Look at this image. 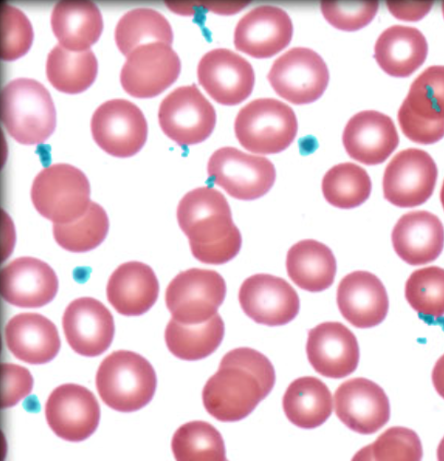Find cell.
I'll return each instance as SVG.
<instances>
[{
    "instance_id": "1",
    "label": "cell",
    "mask_w": 444,
    "mask_h": 461,
    "mask_svg": "<svg viewBox=\"0 0 444 461\" xmlns=\"http://www.w3.org/2000/svg\"><path fill=\"white\" fill-rule=\"evenodd\" d=\"M275 383V369L266 356L238 348L223 357L218 372L204 386L203 403L215 420L240 421L270 394Z\"/></svg>"
},
{
    "instance_id": "2",
    "label": "cell",
    "mask_w": 444,
    "mask_h": 461,
    "mask_svg": "<svg viewBox=\"0 0 444 461\" xmlns=\"http://www.w3.org/2000/svg\"><path fill=\"white\" fill-rule=\"evenodd\" d=\"M177 216L198 261L222 265L241 250V232L234 224L230 203L220 191L206 186L188 192L178 203Z\"/></svg>"
},
{
    "instance_id": "3",
    "label": "cell",
    "mask_w": 444,
    "mask_h": 461,
    "mask_svg": "<svg viewBox=\"0 0 444 461\" xmlns=\"http://www.w3.org/2000/svg\"><path fill=\"white\" fill-rule=\"evenodd\" d=\"M2 119L9 135L19 143L45 142L57 124L56 108L50 91L34 79L12 80L2 93Z\"/></svg>"
},
{
    "instance_id": "4",
    "label": "cell",
    "mask_w": 444,
    "mask_h": 461,
    "mask_svg": "<svg viewBox=\"0 0 444 461\" xmlns=\"http://www.w3.org/2000/svg\"><path fill=\"white\" fill-rule=\"evenodd\" d=\"M95 385L104 403L118 411L131 412L151 402L158 378L145 357L118 350L101 363Z\"/></svg>"
},
{
    "instance_id": "5",
    "label": "cell",
    "mask_w": 444,
    "mask_h": 461,
    "mask_svg": "<svg viewBox=\"0 0 444 461\" xmlns=\"http://www.w3.org/2000/svg\"><path fill=\"white\" fill-rule=\"evenodd\" d=\"M90 182L79 168L68 164L46 167L34 178L32 201L35 210L54 224H68L86 214Z\"/></svg>"
},
{
    "instance_id": "6",
    "label": "cell",
    "mask_w": 444,
    "mask_h": 461,
    "mask_svg": "<svg viewBox=\"0 0 444 461\" xmlns=\"http://www.w3.org/2000/svg\"><path fill=\"white\" fill-rule=\"evenodd\" d=\"M234 130L245 149L270 155L290 147L296 138L298 123L291 106L275 99H258L240 109Z\"/></svg>"
},
{
    "instance_id": "7",
    "label": "cell",
    "mask_w": 444,
    "mask_h": 461,
    "mask_svg": "<svg viewBox=\"0 0 444 461\" xmlns=\"http://www.w3.org/2000/svg\"><path fill=\"white\" fill-rule=\"evenodd\" d=\"M398 120L413 142L433 144L444 138V66L430 67L415 78Z\"/></svg>"
},
{
    "instance_id": "8",
    "label": "cell",
    "mask_w": 444,
    "mask_h": 461,
    "mask_svg": "<svg viewBox=\"0 0 444 461\" xmlns=\"http://www.w3.org/2000/svg\"><path fill=\"white\" fill-rule=\"evenodd\" d=\"M226 296L224 278L215 271L190 269L179 273L166 290V305L173 320L186 325L209 321Z\"/></svg>"
},
{
    "instance_id": "9",
    "label": "cell",
    "mask_w": 444,
    "mask_h": 461,
    "mask_svg": "<svg viewBox=\"0 0 444 461\" xmlns=\"http://www.w3.org/2000/svg\"><path fill=\"white\" fill-rule=\"evenodd\" d=\"M208 174L214 185L241 201L263 197L276 180L275 167L267 158L231 147L213 152L208 163Z\"/></svg>"
},
{
    "instance_id": "10",
    "label": "cell",
    "mask_w": 444,
    "mask_h": 461,
    "mask_svg": "<svg viewBox=\"0 0 444 461\" xmlns=\"http://www.w3.org/2000/svg\"><path fill=\"white\" fill-rule=\"evenodd\" d=\"M272 88L294 104H308L328 88L330 72L323 59L304 47L292 48L275 60L268 74Z\"/></svg>"
},
{
    "instance_id": "11",
    "label": "cell",
    "mask_w": 444,
    "mask_h": 461,
    "mask_svg": "<svg viewBox=\"0 0 444 461\" xmlns=\"http://www.w3.org/2000/svg\"><path fill=\"white\" fill-rule=\"evenodd\" d=\"M159 119L165 135L181 147L206 140L217 124L214 107L195 84L168 95L160 104Z\"/></svg>"
},
{
    "instance_id": "12",
    "label": "cell",
    "mask_w": 444,
    "mask_h": 461,
    "mask_svg": "<svg viewBox=\"0 0 444 461\" xmlns=\"http://www.w3.org/2000/svg\"><path fill=\"white\" fill-rule=\"evenodd\" d=\"M91 130L99 147L117 158L136 155L149 135L147 119L140 108L123 99L107 101L95 109Z\"/></svg>"
},
{
    "instance_id": "13",
    "label": "cell",
    "mask_w": 444,
    "mask_h": 461,
    "mask_svg": "<svg viewBox=\"0 0 444 461\" xmlns=\"http://www.w3.org/2000/svg\"><path fill=\"white\" fill-rule=\"evenodd\" d=\"M438 167L431 156L419 149L395 154L383 176L384 198L399 208H415L433 195Z\"/></svg>"
},
{
    "instance_id": "14",
    "label": "cell",
    "mask_w": 444,
    "mask_h": 461,
    "mask_svg": "<svg viewBox=\"0 0 444 461\" xmlns=\"http://www.w3.org/2000/svg\"><path fill=\"white\" fill-rule=\"evenodd\" d=\"M181 70V59L170 45L150 43L140 46L127 57L120 81L131 96L150 99L172 86Z\"/></svg>"
},
{
    "instance_id": "15",
    "label": "cell",
    "mask_w": 444,
    "mask_h": 461,
    "mask_svg": "<svg viewBox=\"0 0 444 461\" xmlns=\"http://www.w3.org/2000/svg\"><path fill=\"white\" fill-rule=\"evenodd\" d=\"M45 415L48 426L59 438L81 442L98 429L101 410L88 388L66 384L55 388L48 398Z\"/></svg>"
},
{
    "instance_id": "16",
    "label": "cell",
    "mask_w": 444,
    "mask_h": 461,
    "mask_svg": "<svg viewBox=\"0 0 444 461\" xmlns=\"http://www.w3.org/2000/svg\"><path fill=\"white\" fill-rule=\"evenodd\" d=\"M201 86L211 98L223 105L245 102L253 92L256 75L242 56L224 48L204 55L197 69Z\"/></svg>"
},
{
    "instance_id": "17",
    "label": "cell",
    "mask_w": 444,
    "mask_h": 461,
    "mask_svg": "<svg viewBox=\"0 0 444 461\" xmlns=\"http://www.w3.org/2000/svg\"><path fill=\"white\" fill-rule=\"evenodd\" d=\"M335 414L348 429L362 435H371L385 427L391 407L383 388L365 378L341 384L334 393Z\"/></svg>"
},
{
    "instance_id": "18",
    "label": "cell",
    "mask_w": 444,
    "mask_h": 461,
    "mask_svg": "<svg viewBox=\"0 0 444 461\" xmlns=\"http://www.w3.org/2000/svg\"><path fill=\"white\" fill-rule=\"evenodd\" d=\"M239 302L248 317L267 326H283L299 312L295 289L284 278L268 274L249 276L239 290Z\"/></svg>"
},
{
    "instance_id": "19",
    "label": "cell",
    "mask_w": 444,
    "mask_h": 461,
    "mask_svg": "<svg viewBox=\"0 0 444 461\" xmlns=\"http://www.w3.org/2000/svg\"><path fill=\"white\" fill-rule=\"evenodd\" d=\"M68 344L77 354L95 357L110 348L115 332L112 312L102 302L83 297L70 303L63 315Z\"/></svg>"
},
{
    "instance_id": "20",
    "label": "cell",
    "mask_w": 444,
    "mask_h": 461,
    "mask_svg": "<svg viewBox=\"0 0 444 461\" xmlns=\"http://www.w3.org/2000/svg\"><path fill=\"white\" fill-rule=\"evenodd\" d=\"M293 34V22L285 10L270 5L258 6L238 22L234 44L240 52L267 59L285 50Z\"/></svg>"
},
{
    "instance_id": "21",
    "label": "cell",
    "mask_w": 444,
    "mask_h": 461,
    "mask_svg": "<svg viewBox=\"0 0 444 461\" xmlns=\"http://www.w3.org/2000/svg\"><path fill=\"white\" fill-rule=\"evenodd\" d=\"M306 353L312 367L330 379L348 377L359 361L358 339L340 322H323L309 330Z\"/></svg>"
},
{
    "instance_id": "22",
    "label": "cell",
    "mask_w": 444,
    "mask_h": 461,
    "mask_svg": "<svg viewBox=\"0 0 444 461\" xmlns=\"http://www.w3.org/2000/svg\"><path fill=\"white\" fill-rule=\"evenodd\" d=\"M55 271L42 260L20 258L9 263L0 275V290L8 304L38 309L50 304L58 294Z\"/></svg>"
},
{
    "instance_id": "23",
    "label": "cell",
    "mask_w": 444,
    "mask_h": 461,
    "mask_svg": "<svg viewBox=\"0 0 444 461\" xmlns=\"http://www.w3.org/2000/svg\"><path fill=\"white\" fill-rule=\"evenodd\" d=\"M342 140L348 155L367 166L385 162L400 142L392 118L375 111L358 113L348 121Z\"/></svg>"
},
{
    "instance_id": "24",
    "label": "cell",
    "mask_w": 444,
    "mask_h": 461,
    "mask_svg": "<svg viewBox=\"0 0 444 461\" xmlns=\"http://www.w3.org/2000/svg\"><path fill=\"white\" fill-rule=\"evenodd\" d=\"M343 318L357 329H372L386 319L389 298L379 278L367 271H356L342 278L336 296Z\"/></svg>"
},
{
    "instance_id": "25",
    "label": "cell",
    "mask_w": 444,
    "mask_h": 461,
    "mask_svg": "<svg viewBox=\"0 0 444 461\" xmlns=\"http://www.w3.org/2000/svg\"><path fill=\"white\" fill-rule=\"evenodd\" d=\"M392 242L395 253L405 263L425 265L440 256L444 248V227L433 213L411 212L394 225Z\"/></svg>"
},
{
    "instance_id": "26",
    "label": "cell",
    "mask_w": 444,
    "mask_h": 461,
    "mask_svg": "<svg viewBox=\"0 0 444 461\" xmlns=\"http://www.w3.org/2000/svg\"><path fill=\"white\" fill-rule=\"evenodd\" d=\"M5 333L10 353L32 366L52 361L61 348L56 325L40 313L15 315L7 322Z\"/></svg>"
},
{
    "instance_id": "27",
    "label": "cell",
    "mask_w": 444,
    "mask_h": 461,
    "mask_svg": "<svg viewBox=\"0 0 444 461\" xmlns=\"http://www.w3.org/2000/svg\"><path fill=\"white\" fill-rule=\"evenodd\" d=\"M106 295L118 313L125 317H140L148 312L159 299L158 276L146 264L124 263L111 276Z\"/></svg>"
},
{
    "instance_id": "28",
    "label": "cell",
    "mask_w": 444,
    "mask_h": 461,
    "mask_svg": "<svg viewBox=\"0 0 444 461\" xmlns=\"http://www.w3.org/2000/svg\"><path fill=\"white\" fill-rule=\"evenodd\" d=\"M428 51V42L421 32L394 25L379 35L375 58L387 75L403 78L413 75L425 63Z\"/></svg>"
},
{
    "instance_id": "29",
    "label": "cell",
    "mask_w": 444,
    "mask_h": 461,
    "mask_svg": "<svg viewBox=\"0 0 444 461\" xmlns=\"http://www.w3.org/2000/svg\"><path fill=\"white\" fill-rule=\"evenodd\" d=\"M51 26L59 45L73 52L90 50L104 30L100 9L90 2H61L51 15Z\"/></svg>"
},
{
    "instance_id": "30",
    "label": "cell",
    "mask_w": 444,
    "mask_h": 461,
    "mask_svg": "<svg viewBox=\"0 0 444 461\" xmlns=\"http://www.w3.org/2000/svg\"><path fill=\"white\" fill-rule=\"evenodd\" d=\"M336 259L331 249L315 240H304L286 256V271L291 280L308 293L318 294L334 282Z\"/></svg>"
},
{
    "instance_id": "31",
    "label": "cell",
    "mask_w": 444,
    "mask_h": 461,
    "mask_svg": "<svg viewBox=\"0 0 444 461\" xmlns=\"http://www.w3.org/2000/svg\"><path fill=\"white\" fill-rule=\"evenodd\" d=\"M332 395L325 383L316 377H303L286 388L283 398L285 415L294 426L314 429L332 412Z\"/></svg>"
},
{
    "instance_id": "32",
    "label": "cell",
    "mask_w": 444,
    "mask_h": 461,
    "mask_svg": "<svg viewBox=\"0 0 444 461\" xmlns=\"http://www.w3.org/2000/svg\"><path fill=\"white\" fill-rule=\"evenodd\" d=\"M224 332V321L219 313L209 321L197 325H186L171 320L166 327L165 341L176 357L196 361L210 357L219 348Z\"/></svg>"
},
{
    "instance_id": "33",
    "label": "cell",
    "mask_w": 444,
    "mask_h": 461,
    "mask_svg": "<svg viewBox=\"0 0 444 461\" xmlns=\"http://www.w3.org/2000/svg\"><path fill=\"white\" fill-rule=\"evenodd\" d=\"M98 68L92 50L73 52L57 45L48 55L46 75L58 91L76 95L91 86L97 78Z\"/></svg>"
},
{
    "instance_id": "34",
    "label": "cell",
    "mask_w": 444,
    "mask_h": 461,
    "mask_svg": "<svg viewBox=\"0 0 444 461\" xmlns=\"http://www.w3.org/2000/svg\"><path fill=\"white\" fill-rule=\"evenodd\" d=\"M173 41L169 21L160 12L150 8L130 10L119 20L115 29L118 50L125 56L141 45L158 42L171 45Z\"/></svg>"
},
{
    "instance_id": "35",
    "label": "cell",
    "mask_w": 444,
    "mask_h": 461,
    "mask_svg": "<svg viewBox=\"0 0 444 461\" xmlns=\"http://www.w3.org/2000/svg\"><path fill=\"white\" fill-rule=\"evenodd\" d=\"M371 179L362 167L342 163L332 167L323 176V197L335 208L351 210L363 204L370 196Z\"/></svg>"
},
{
    "instance_id": "36",
    "label": "cell",
    "mask_w": 444,
    "mask_h": 461,
    "mask_svg": "<svg viewBox=\"0 0 444 461\" xmlns=\"http://www.w3.org/2000/svg\"><path fill=\"white\" fill-rule=\"evenodd\" d=\"M172 451L177 461H227L222 434L206 421H190L179 428Z\"/></svg>"
},
{
    "instance_id": "37",
    "label": "cell",
    "mask_w": 444,
    "mask_h": 461,
    "mask_svg": "<svg viewBox=\"0 0 444 461\" xmlns=\"http://www.w3.org/2000/svg\"><path fill=\"white\" fill-rule=\"evenodd\" d=\"M110 230L109 216L102 206L91 202L86 214L68 224H54L57 244L64 249L82 253L97 249Z\"/></svg>"
},
{
    "instance_id": "38",
    "label": "cell",
    "mask_w": 444,
    "mask_h": 461,
    "mask_svg": "<svg viewBox=\"0 0 444 461\" xmlns=\"http://www.w3.org/2000/svg\"><path fill=\"white\" fill-rule=\"evenodd\" d=\"M405 298L425 318L444 317V269L427 267L412 273L405 284Z\"/></svg>"
},
{
    "instance_id": "39",
    "label": "cell",
    "mask_w": 444,
    "mask_h": 461,
    "mask_svg": "<svg viewBox=\"0 0 444 461\" xmlns=\"http://www.w3.org/2000/svg\"><path fill=\"white\" fill-rule=\"evenodd\" d=\"M374 461H421L423 447L418 434L410 429L394 427L370 444Z\"/></svg>"
},
{
    "instance_id": "40",
    "label": "cell",
    "mask_w": 444,
    "mask_h": 461,
    "mask_svg": "<svg viewBox=\"0 0 444 461\" xmlns=\"http://www.w3.org/2000/svg\"><path fill=\"white\" fill-rule=\"evenodd\" d=\"M33 29L26 14L14 6H2V59L15 60L25 56L33 42Z\"/></svg>"
},
{
    "instance_id": "41",
    "label": "cell",
    "mask_w": 444,
    "mask_h": 461,
    "mask_svg": "<svg viewBox=\"0 0 444 461\" xmlns=\"http://www.w3.org/2000/svg\"><path fill=\"white\" fill-rule=\"evenodd\" d=\"M378 8L376 2L321 4L323 17L332 27L344 32H356L367 27L376 16Z\"/></svg>"
},
{
    "instance_id": "42",
    "label": "cell",
    "mask_w": 444,
    "mask_h": 461,
    "mask_svg": "<svg viewBox=\"0 0 444 461\" xmlns=\"http://www.w3.org/2000/svg\"><path fill=\"white\" fill-rule=\"evenodd\" d=\"M33 378L31 372L16 364H3V409L17 405L32 392Z\"/></svg>"
},
{
    "instance_id": "43",
    "label": "cell",
    "mask_w": 444,
    "mask_h": 461,
    "mask_svg": "<svg viewBox=\"0 0 444 461\" xmlns=\"http://www.w3.org/2000/svg\"><path fill=\"white\" fill-rule=\"evenodd\" d=\"M391 14L397 19L416 22L423 19L430 12L433 3H387Z\"/></svg>"
},
{
    "instance_id": "44",
    "label": "cell",
    "mask_w": 444,
    "mask_h": 461,
    "mask_svg": "<svg viewBox=\"0 0 444 461\" xmlns=\"http://www.w3.org/2000/svg\"><path fill=\"white\" fill-rule=\"evenodd\" d=\"M435 390L444 399V355L437 361L431 374Z\"/></svg>"
},
{
    "instance_id": "45",
    "label": "cell",
    "mask_w": 444,
    "mask_h": 461,
    "mask_svg": "<svg viewBox=\"0 0 444 461\" xmlns=\"http://www.w3.org/2000/svg\"><path fill=\"white\" fill-rule=\"evenodd\" d=\"M351 461H374L371 456L370 445L364 447L352 458Z\"/></svg>"
},
{
    "instance_id": "46",
    "label": "cell",
    "mask_w": 444,
    "mask_h": 461,
    "mask_svg": "<svg viewBox=\"0 0 444 461\" xmlns=\"http://www.w3.org/2000/svg\"><path fill=\"white\" fill-rule=\"evenodd\" d=\"M437 458L438 461H444V437L438 447Z\"/></svg>"
},
{
    "instance_id": "47",
    "label": "cell",
    "mask_w": 444,
    "mask_h": 461,
    "mask_svg": "<svg viewBox=\"0 0 444 461\" xmlns=\"http://www.w3.org/2000/svg\"><path fill=\"white\" fill-rule=\"evenodd\" d=\"M440 201H441L442 208L444 210V180H443V184H442L441 190H440Z\"/></svg>"
},
{
    "instance_id": "48",
    "label": "cell",
    "mask_w": 444,
    "mask_h": 461,
    "mask_svg": "<svg viewBox=\"0 0 444 461\" xmlns=\"http://www.w3.org/2000/svg\"><path fill=\"white\" fill-rule=\"evenodd\" d=\"M442 14H443V17H444V3L442 4Z\"/></svg>"
}]
</instances>
